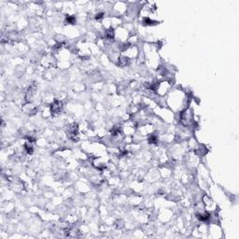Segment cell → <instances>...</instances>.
<instances>
[{"mask_svg": "<svg viewBox=\"0 0 239 239\" xmlns=\"http://www.w3.org/2000/svg\"><path fill=\"white\" fill-rule=\"evenodd\" d=\"M149 142L151 144H156L158 142V138L155 136V134H151L149 137Z\"/></svg>", "mask_w": 239, "mask_h": 239, "instance_id": "14", "label": "cell"}, {"mask_svg": "<svg viewBox=\"0 0 239 239\" xmlns=\"http://www.w3.org/2000/svg\"><path fill=\"white\" fill-rule=\"evenodd\" d=\"M136 130V124L134 122H128L124 127H122V131L126 136H131L134 133Z\"/></svg>", "mask_w": 239, "mask_h": 239, "instance_id": "5", "label": "cell"}, {"mask_svg": "<svg viewBox=\"0 0 239 239\" xmlns=\"http://www.w3.org/2000/svg\"><path fill=\"white\" fill-rule=\"evenodd\" d=\"M36 92V86L35 84H31L28 87L27 91H26L25 93V100L27 103H31L32 100L34 99V96H35Z\"/></svg>", "mask_w": 239, "mask_h": 239, "instance_id": "3", "label": "cell"}, {"mask_svg": "<svg viewBox=\"0 0 239 239\" xmlns=\"http://www.w3.org/2000/svg\"><path fill=\"white\" fill-rule=\"evenodd\" d=\"M92 163H93V165H95L97 169H99V170H102V169H104V168H106V163H103L99 158H95V161L92 162Z\"/></svg>", "mask_w": 239, "mask_h": 239, "instance_id": "8", "label": "cell"}, {"mask_svg": "<svg viewBox=\"0 0 239 239\" xmlns=\"http://www.w3.org/2000/svg\"><path fill=\"white\" fill-rule=\"evenodd\" d=\"M22 110H24L25 113L32 115V114H35L36 112V107L31 103H26L25 105H24V107H22Z\"/></svg>", "mask_w": 239, "mask_h": 239, "instance_id": "6", "label": "cell"}, {"mask_svg": "<svg viewBox=\"0 0 239 239\" xmlns=\"http://www.w3.org/2000/svg\"><path fill=\"white\" fill-rule=\"evenodd\" d=\"M196 216L200 220H202V221H205V220H207L209 218H210V215H209L207 212H204V211L197 213Z\"/></svg>", "mask_w": 239, "mask_h": 239, "instance_id": "10", "label": "cell"}, {"mask_svg": "<svg viewBox=\"0 0 239 239\" xmlns=\"http://www.w3.org/2000/svg\"><path fill=\"white\" fill-rule=\"evenodd\" d=\"M42 63L43 65L47 66V67H51L53 65V58L51 55H46L42 60Z\"/></svg>", "mask_w": 239, "mask_h": 239, "instance_id": "7", "label": "cell"}, {"mask_svg": "<svg viewBox=\"0 0 239 239\" xmlns=\"http://www.w3.org/2000/svg\"><path fill=\"white\" fill-rule=\"evenodd\" d=\"M62 110H63V103L59 100H54L51 105V108H50L51 115L53 116V117H56V116L61 114Z\"/></svg>", "mask_w": 239, "mask_h": 239, "instance_id": "2", "label": "cell"}, {"mask_svg": "<svg viewBox=\"0 0 239 239\" xmlns=\"http://www.w3.org/2000/svg\"><path fill=\"white\" fill-rule=\"evenodd\" d=\"M65 22L67 24H76V18H75V16H70V15H68V16L66 17Z\"/></svg>", "mask_w": 239, "mask_h": 239, "instance_id": "13", "label": "cell"}, {"mask_svg": "<svg viewBox=\"0 0 239 239\" xmlns=\"http://www.w3.org/2000/svg\"><path fill=\"white\" fill-rule=\"evenodd\" d=\"M142 22H143V24L145 25H153V24H158L157 22L155 21H152L151 19H149V17H146L143 19V21H142Z\"/></svg>", "mask_w": 239, "mask_h": 239, "instance_id": "12", "label": "cell"}, {"mask_svg": "<svg viewBox=\"0 0 239 239\" xmlns=\"http://www.w3.org/2000/svg\"><path fill=\"white\" fill-rule=\"evenodd\" d=\"M192 114L189 109L185 110L180 114V122L184 125H189L192 122Z\"/></svg>", "mask_w": 239, "mask_h": 239, "instance_id": "4", "label": "cell"}, {"mask_svg": "<svg viewBox=\"0 0 239 239\" xmlns=\"http://www.w3.org/2000/svg\"><path fill=\"white\" fill-rule=\"evenodd\" d=\"M103 17H104V13H102V12H99V13H97L95 15V19H96V20H101V19H102Z\"/></svg>", "mask_w": 239, "mask_h": 239, "instance_id": "15", "label": "cell"}, {"mask_svg": "<svg viewBox=\"0 0 239 239\" xmlns=\"http://www.w3.org/2000/svg\"><path fill=\"white\" fill-rule=\"evenodd\" d=\"M66 134L68 136L69 139L73 141H78L80 138V134H78V126L76 123L69 125L66 129Z\"/></svg>", "mask_w": 239, "mask_h": 239, "instance_id": "1", "label": "cell"}, {"mask_svg": "<svg viewBox=\"0 0 239 239\" xmlns=\"http://www.w3.org/2000/svg\"><path fill=\"white\" fill-rule=\"evenodd\" d=\"M33 143L34 142L32 141H29L27 140L24 143V149H25V151L28 153V154H32L33 151H34V146H33Z\"/></svg>", "mask_w": 239, "mask_h": 239, "instance_id": "9", "label": "cell"}, {"mask_svg": "<svg viewBox=\"0 0 239 239\" xmlns=\"http://www.w3.org/2000/svg\"><path fill=\"white\" fill-rule=\"evenodd\" d=\"M128 62H129V58H127L126 56H124V55L119 56V57L118 58V63H119V65L122 66V67L127 65Z\"/></svg>", "mask_w": 239, "mask_h": 239, "instance_id": "11", "label": "cell"}]
</instances>
